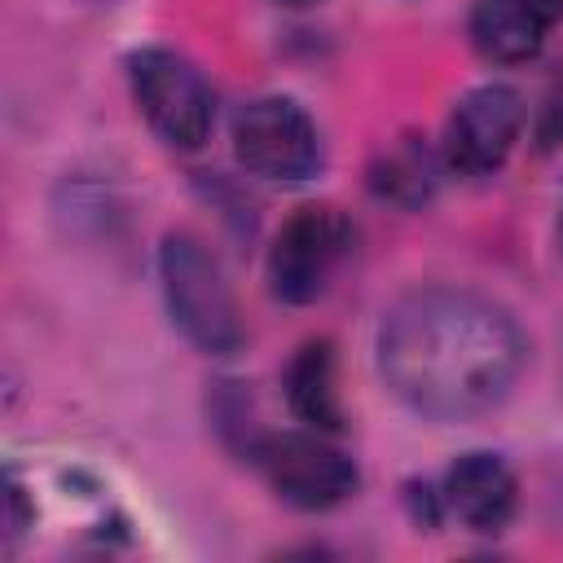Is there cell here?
<instances>
[{
  "label": "cell",
  "instance_id": "9c48e42d",
  "mask_svg": "<svg viewBox=\"0 0 563 563\" xmlns=\"http://www.w3.org/2000/svg\"><path fill=\"white\" fill-rule=\"evenodd\" d=\"M563 22V0H475L471 44L488 62H528Z\"/></svg>",
  "mask_w": 563,
  "mask_h": 563
},
{
  "label": "cell",
  "instance_id": "7a4b0ae2",
  "mask_svg": "<svg viewBox=\"0 0 563 563\" xmlns=\"http://www.w3.org/2000/svg\"><path fill=\"white\" fill-rule=\"evenodd\" d=\"M158 277L167 295V312L180 325V334L211 352L229 356L242 347V312L233 299V286L224 282V268L194 233H167L158 246Z\"/></svg>",
  "mask_w": 563,
  "mask_h": 563
},
{
  "label": "cell",
  "instance_id": "8992f818",
  "mask_svg": "<svg viewBox=\"0 0 563 563\" xmlns=\"http://www.w3.org/2000/svg\"><path fill=\"white\" fill-rule=\"evenodd\" d=\"M233 154L264 180H308L321 167V136L308 110L290 97H260L233 119Z\"/></svg>",
  "mask_w": 563,
  "mask_h": 563
},
{
  "label": "cell",
  "instance_id": "6da1fadb",
  "mask_svg": "<svg viewBox=\"0 0 563 563\" xmlns=\"http://www.w3.org/2000/svg\"><path fill=\"white\" fill-rule=\"evenodd\" d=\"M378 369L413 413L457 422L506 400L523 369V334L493 299L431 286L383 317Z\"/></svg>",
  "mask_w": 563,
  "mask_h": 563
},
{
  "label": "cell",
  "instance_id": "277c9868",
  "mask_svg": "<svg viewBox=\"0 0 563 563\" xmlns=\"http://www.w3.org/2000/svg\"><path fill=\"white\" fill-rule=\"evenodd\" d=\"M268 488L295 510H330L356 493V462L325 440V431H282L251 449Z\"/></svg>",
  "mask_w": 563,
  "mask_h": 563
},
{
  "label": "cell",
  "instance_id": "8fae6325",
  "mask_svg": "<svg viewBox=\"0 0 563 563\" xmlns=\"http://www.w3.org/2000/svg\"><path fill=\"white\" fill-rule=\"evenodd\" d=\"M435 154L418 141V136H400L391 141L374 163H369V189L383 198V202H396V207H418L435 194Z\"/></svg>",
  "mask_w": 563,
  "mask_h": 563
},
{
  "label": "cell",
  "instance_id": "52a82bcc",
  "mask_svg": "<svg viewBox=\"0 0 563 563\" xmlns=\"http://www.w3.org/2000/svg\"><path fill=\"white\" fill-rule=\"evenodd\" d=\"M523 132V97L510 84L471 88L444 123V167L462 176L497 172Z\"/></svg>",
  "mask_w": 563,
  "mask_h": 563
},
{
  "label": "cell",
  "instance_id": "7c38bea8",
  "mask_svg": "<svg viewBox=\"0 0 563 563\" xmlns=\"http://www.w3.org/2000/svg\"><path fill=\"white\" fill-rule=\"evenodd\" d=\"M277 4H308V0H277Z\"/></svg>",
  "mask_w": 563,
  "mask_h": 563
},
{
  "label": "cell",
  "instance_id": "3957f363",
  "mask_svg": "<svg viewBox=\"0 0 563 563\" xmlns=\"http://www.w3.org/2000/svg\"><path fill=\"white\" fill-rule=\"evenodd\" d=\"M128 84L158 141L176 150H198L207 141L216 101L189 57L172 48H136L128 57Z\"/></svg>",
  "mask_w": 563,
  "mask_h": 563
},
{
  "label": "cell",
  "instance_id": "30bf717a",
  "mask_svg": "<svg viewBox=\"0 0 563 563\" xmlns=\"http://www.w3.org/2000/svg\"><path fill=\"white\" fill-rule=\"evenodd\" d=\"M286 405L312 431H343V396H339V365L325 339L303 343L286 365Z\"/></svg>",
  "mask_w": 563,
  "mask_h": 563
},
{
  "label": "cell",
  "instance_id": "ba28073f",
  "mask_svg": "<svg viewBox=\"0 0 563 563\" xmlns=\"http://www.w3.org/2000/svg\"><path fill=\"white\" fill-rule=\"evenodd\" d=\"M440 501L471 532H501L515 519L519 484L497 453H462L444 475Z\"/></svg>",
  "mask_w": 563,
  "mask_h": 563
},
{
  "label": "cell",
  "instance_id": "5b68a950",
  "mask_svg": "<svg viewBox=\"0 0 563 563\" xmlns=\"http://www.w3.org/2000/svg\"><path fill=\"white\" fill-rule=\"evenodd\" d=\"M347 246H352V224L339 207H299L268 246V290L282 303L321 299Z\"/></svg>",
  "mask_w": 563,
  "mask_h": 563
}]
</instances>
